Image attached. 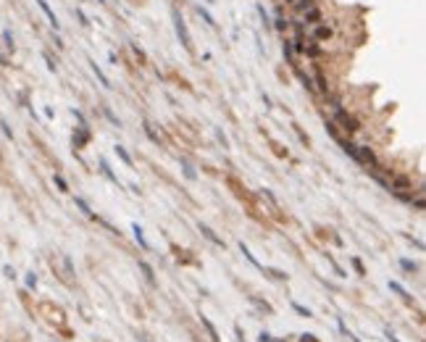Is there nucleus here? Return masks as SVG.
Segmentation results:
<instances>
[{
	"label": "nucleus",
	"mask_w": 426,
	"mask_h": 342,
	"mask_svg": "<svg viewBox=\"0 0 426 342\" xmlns=\"http://www.w3.org/2000/svg\"><path fill=\"white\" fill-rule=\"evenodd\" d=\"M332 121H334V126H339L345 134H355V132H361V121L355 119L350 111L342 108V105L332 108Z\"/></svg>",
	"instance_id": "f257e3e1"
},
{
	"label": "nucleus",
	"mask_w": 426,
	"mask_h": 342,
	"mask_svg": "<svg viewBox=\"0 0 426 342\" xmlns=\"http://www.w3.org/2000/svg\"><path fill=\"white\" fill-rule=\"evenodd\" d=\"M305 37H310V40L316 42H332L334 40V27L329 24V21H321V24H313V27H305Z\"/></svg>",
	"instance_id": "f03ea898"
},
{
	"label": "nucleus",
	"mask_w": 426,
	"mask_h": 342,
	"mask_svg": "<svg viewBox=\"0 0 426 342\" xmlns=\"http://www.w3.org/2000/svg\"><path fill=\"white\" fill-rule=\"evenodd\" d=\"M353 158H355V161H358L361 166H366L368 171H371V169H376V166H379L376 155H374V150H371L368 145H355V153H353Z\"/></svg>",
	"instance_id": "7ed1b4c3"
},
{
	"label": "nucleus",
	"mask_w": 426,
	"mask_h": 342,
	"mask_svg": "<svg viewBox=\"0 0 426 342\" xmlns=\"http://www.w3.org/2000/svg\"><path fill=\"white\" fill-rule=\"evenodd\" d=\"M295 19H300L303 27H313V24H321V21H326V13H324L321 5H313V8H308L303 16H295Z\"/></svg>",
	"instance_id": "20e7f679"
},
{
	"label": "nucleus",
	"mask_w": 426,
	"mask_h": 342,
	"mask_svg": "<svg viewBox=\"0 0 426 342\" xmlns=\"http://www.w3.org/2000/svg\"><path fill=\"white\" fill-rule=\"evenodd\" d=\"M303 56H305L308 61H321L324 56H326V48L321 42H316V40H305V48H303Z\"/></svg>",
	"instance_id": "39448f33"
},
{
	"label": "nucleus",
	"mask_w": 426,
	"mask_h": 342,
	"mask_svg": "<svg viewBox=\"0 0 426 342\" xmlns=\"http://www.w3.org/2000/svg\"><path fill=\"white\" fill-rule=\"evenodd\" d=\"M174 21H177V34H179V40H182V45H184L187 50H192V40H189V32H187L184 21H182V16H179L177 11H174Z\"/></svg>",
	"instance_id": "423d86ee"
},
{
	"label": "nucleus",
	"mask_w": 426,
	"mask_h": 342,
	"mask_svg": "<svg viewBox=\"0 0 426 342\" xmlns=\"http://www.w3.org/2000/svg\"><path fill=\"white\" fill-rule=\"evenodd\" d=\"M313 5H318V0H295L292 3V16H303L308 8H313Z\"/></svg>",
	"instance_id": "0eeeda50"
},
{
	"label": "nucleus",
	"mask_w": 426,
	"mask_h": 342,
	"mask_svg": "<svg viewBox=\"0 0 426 342\" xmlns=\"http://www.w3.org/2000/svg\"><path fill=\"white\" fill-rule=\"evenodd\" d=\"M37 5H40V11L45 13V16H48V21H50V27H53V29H58V19H56V13L50 11V5L45 3V0H37Z\"/></svg>",
	"instance_id": "6e6552de"
},
{
	"label": "nucleus",
	"mask_w": 426,
	"mask_h": 342,
	"mask_svg": "<svg viewBox=\"0 0 426 342\" xmlns=\"http://www.w3.org/2000/svg\"><path fill=\"white\" fill-rule=\"evenodd\" d=\"M274 21H276V24H274V27H276L281 34H287V29H290V19L284 16V11H281V8L276 11V19H274Z\"/></svg>",
	"instance_id": "1a4fd4ad"
},
{
	"label": "nucleus",
	"mask_w": 426,
	"mask_h": 342,
	"mask_svg": "<svg viewBox=\"0 0 426 342\" xmlns=\"http://www.w3.org/2000/svg\"><path fill=\"white\" fill-rule=\"evenodd\" d=\"M200 232L205 234V237H208L211 242H213V245H218V248H224V240L221 237H216V232H213L211 229V226H205V224H200Z\"/></svg>",
	"instance_id": "9d476101"
},
{
	"label": "nucleus",
	"mask_w": 426,
	"mask_h": 342,
	"mask_svg": "<svg viewBox=\"0 0 426 342\" xmlns=\"http://www.w3.org/2000/svg\"><path fill=\"white\" fill-rule=\"evenodd\" d=\"M87 140H90V132H87V124H85V126H82L77 134H74V145H77V148H82Z\"/></svg>",
	"instance_id": "9b49d317"
},
{
	"label": "nucleus",
	"mask_w": 426,
	"mask_h": 342,
	"mask_svg": "<svg viewBox=\"0 0 426 342\" xmlns=\"http://www.w3.org/2000/svg\"><path fill=\"white\" fill-rule=\"evenodd\" d=\"M140 269H142V274H145V279L150 284H155V274H153V269H150V263H145V261H140Z\"/></svg>",
	"instance_id": "f8f14e48"
},
{
	"label": "nucleus",
	"mask_w": 426,
	"mask_h": 342,
	"mask_svg": "<svg viewBox=\"0 0 426 342\" xmlns=\"http://www.w3.org/2000/svg\"><path fill=\"white\" fill-rule=\"evenodd\" d=\"M90 66H92V71H95V77H97V79H100V85H103V87H111V82H108V77H105V74L100 71V68H97V63H92V61H90Z\"/></svg>",
	"instance_id": "ddd939ff"
},
{
	"label": "nucleus",
	"mask_w": 426,
	"mask_h": 342,
	"mask_svg": "<svg viewBox=\"0 0 426 342\" xmlns=\"http://www.w3.org/2000/svg\"><path fill=\"white\" fill-rule=\"evenodd\" d=\"M3 42H5V48H8V53H13V50H16V45H13V34L8 32V29L3 32Z\"/></svg>",
	"instance_id": "4468645a"
},
{
	"label": "nucleus",
	"mask_w": 426,
	"mask_h": 342,
	"mask_svg": "<svg viewBox=\"0 0 426 342\" xmlns=\"http://www.w3.org/2000/svg\"><path fill=\"white\" fill-rule=\"evenodd\" d=\"M203 326H205V329H208V334H211V340H213V342H218V332L213 329V324H211V321H208V318H205V316H203Z\"/></svg>",
	"instance_id": "2eb2a0df"
},
{
	"label": "nucleus",
	"mask_w": 426,
	"mask_h": 342,
	"mask_svg": "<svg viewBox=\"0 0 426 342\" xmlns=\"http://www.w3.org/2000/svg\"><path fill=\"white\" fill-rule=\"evenodd\" d=\"M53 182H56V187L61 189V192H68V185H66V179L61 177V174H56V177H53Z\"/></svg>",
	"instance_id": "dca6fc26"
},
{
	"label": "nucleus",
	"mask_w": 426,
	"mask_h": 342,
	"mask_svg": "<svg viewBox=\"0 0 426 342\" xmlns=\"http://www.w3.org/2000/svg\"><path fill=\"white\" fill-rule=\"evenodd\" d=\"M132 232H134V237H137V242H140L142 248H148V242H145V237H142V229H140V226L134 224V226H132Z\"/></svg>",
	"instance_id": "f3484780"
},
{
	"label": "nucleus",
	"mask_w": 426,
	"mask_h": 342,
	"mask_svg": "<svg viewBox=\"0 0 426 342\" xmlns=\"http://www.w3.org/2000/svg\"><path fill=\"white\" fill-rule=\"evenodd\" d=\"M116 153H119V158H121V161H124L126 166H132V158H129V153H126V150H124V148H121V145L116 148Z\"/></svg>",
	"instance_id": "a211bd4d"
},
{
	"label": "nucleus",
	"mask_w": 426,
	"mask_h": 342,
	"mask_svg": "<svg viewBox=\"0 0 426 342\" xmlns=\"http://www.w3.org/2000/svg\"><path fill=\"white\" fill-rule=\"evenodd\" d=\"M77 205L82 208V214H85V216H92V211H90V205H87L85 200H82V197H77Z\"/></svg>",
	"instance_id": "6ab92c4d"
},
{
	"label": "nucleus",
	"mask_w": 426,
	"mask_h": 342,
	"mask_svg": "<svg viewBox=\"0 0 426 342\" xmlns=\"http://www.w3.org/2000/svg\"><path fill=\"white\" fill-rule=\"evenodd\" d=\"M390 287H392V290H395V292H397V295H402V298H405V300H408V298H410V295H408V292H405V290H402V287H400V284H397V282H390Z\"/></svg>",
	"instance_id": "aec40b11"
},
{
	"label": "nucleus",
	"mask_w": 426,
	"mask_h": 342,
	"mask_svg": "<svg viewBox=\"0 0 426 342\" xmlns=\"http://www.w3.org/2000/svg\"><path fill=\"white\" fill-rule=\"evenodd\" d=\"M197 13H200V16H203V21H205V24H211V27H213V24H216V21H213V19H211V13H208V11H203V8H197Z\"/></svg>",
	"instance_id": "412c9836"
},
{
	"label": "nucleus",
	"mask_w": 426,
	"mask_h": 342,
	"mask_svg": "<svg viewBox=\"0 0 426 342\" xmlns=\"http://www.w3.org/2000/svg\"><path fill=\"white\" fill-rule=\"evenodd\" d=\"M77 19H79V24H82V27H90V19H87L82 11H77Z\"/></svg>",
	"instance_id": "4be33fe9"
},
{
	"label": "nucleus",
	"mask_w": 426,
	"mask_h": 342,
	"mask_svg": "<svg viewBox=\"0 0 426 342\" xmlns=\"http://www.w3.org/2000/svg\"><path fill=\"white\" fill-rule=\"evenodd\" d=\"M400 266H402L405 271H416V263H413V261H400Z\"/></svg>",
	"instance_id": "5701e85b"
},
{
	"label": "nucleus",
	"mask_w": 426,
	"mask_h": 342,
	"mask_svg": "<svg viewBox=\"0 0 426 342\" xmlns=\"http://www.w3.org/2000/svg\"><path fill=\"white\" fill-rule=\"evenodd\" d=\"M292 308H295V311H298V313H300V316H310V311H305V308H303V306H298V303H292Z\"/></svg>",
	"instance_id": "b1692460"
},
{
	"label": "nucleus",
	"mask_w": 426,
	"mask_h": 342,
	"mask_svg": "<svg viewBox=\"0 0 426 342\" xmlns=\"http://www.w3.org/2000/svg\"><path fill=\"white\" fill-rule=\"evenodd\" d=\"M182 169H184V174H187V177H189V179H195V171H192V169H189V163H182Z\"/></svg>",
	"instance_id": "393cba45"
},
{
	"label": "nucleus",
	"mask_w": 426,
	"mask_h": 342,
	"mask_svg": "<svg viewBox=\"0 0 426 342\" xmlns=\"http://www.w3.org/2000/svg\"><path fill=\"white\" fill-rule=\"evenodd\" d=\"M258 342H274L269 332H261V337H258Z\"/></svg>",
	"instance_id": "a878e982"
},
{
	"label": "nucleus",
	"mask_w": 426,
	"mask_h": 342,
	"mask_svg": "<svg viewBox=\"0 0 426 342\" xmlns=\"http://www.w3.org/2000/svg\"><path fill=\"white\" fill-rule=\"evenodd\" d=\"M271 274H274L276 279H287V274H284V271H279V269H271Z\"/></svg>",
	"instance_id": "bb28decb"
},
{
	"label": "nucleus",
	"mask_w": 426,
	"mask_h": 342,
	"mask_svg": "<svg viewBox=\"0 0 426 342\" xmlns=\"http://www.w3.org/2000/svg\"><path fill=\"white\" fill-rule=\"evenodd\" d=\"M45 61H48V68H50V71H56V63H53V58L48 56V53H45Z\"/></svg>",
	"instance_id": "cd10ccee"
},
{
	"label": "nucleus",
	"mask_w": 426,
	"mask_h": 342,
	"mask_svg": "<svg viewBox=\"0 0 426 342\" xmlns=\"http://www.w3.org/2000/svg\"><path fill=\"white\" fill-rule=\"evenodd\" d=\"M27 284H29V287H34V284H37V279H34V274H29V277H27Z\"/></svg>",
	"instance_id": "c85d7f7f"
},
{
	"label": "nucleus",
	"mask_w": 426,
	"mask_h": 342,
	"mask_svg": "<svg viewBox=\"0 0 426 342\" xmlns=\"http://www.w3.org/2000/svg\"><path fill=\"white\" fill-rule=\"evenodd\" d=\"M0 66H8V58L5 56H0Z\"/></svg>",
	"instance_id": "c756f323"
},
{
	"label": "nucleus",
	"mask_w": 426,
	"mask_h": 342,
	"mask_svg": "<svg viewBox=\"0 0 426 342\" xmlns=\"http://www.w3.org/2000/svg\"><path fill=\"white\" fill-rule=\"evenodd\" d=\"M279 3H290V5H292V3H295V0H279Z\"/></svg>",
	"instance_id": "7c9ffc66"
},
{
	"label": "nucleus",
	"mask_w": 426,
	"mask_h": 342,
	"mask_svg": "<svg viewBox=\"0 0 426 342\" xmlns=\"http://www.w3.org/2000/svg\"><path fill=\"white\" fill-rule=\"evenodd\" d=\"M95 3H103V0H95Z\"/></svg>",
	"instance_id": "2f4dec72"
},
{
	"label": "nucleus",
	"mask_w": 426,
	"mask_h": 342,
	"mask_svg": "<svg viewBox=\"0 0 426 342\" xmlns=\"http://www.w3.org/2000/svg\"><path fill=\"white\" fill-rule=\"evenodd\" d=\"M79 3H85V0H79Z\"/></svg>",
	"instance_id": "473e14b6"
},
{
	"label": "nucleus",
	"mask_w": 426,
	"mask_h": 342,
	"mask_svg": "<svg viewBox=\"0 0 426 342\" xmlns=\"http://www.w3.org/2000/svg\"><path fill=\"white\" fill-rule=\"evenodd\" d=\"M276 3H279V0H276Z\"/></svg>",
	"instance_id": "72a5a7b5"
}]
</instances>
